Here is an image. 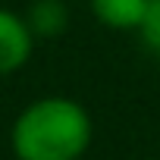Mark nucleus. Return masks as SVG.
Masks as SVG:
<instances>
[{
    "mask_svg": "<svg viewBox=\"0 0 160 160\" xmlns=\"http://www.w3.org/2000/svg\"><path fill=\"white\" fill-rule=\"evenodd\" d=\"M35 50V32L25 16L0 7V75L19 72Z\"/></svg>",
    "mask_w": 160,
    "mask_h": 160,
    "instance_id": "2",
    "label": "nucleus"
},
{
    "mask_svg": "<svg viewBox=\"0 0 160 160\" xmlns=\"http://www.w3.org/2000/svg\"><path fill=\"white\" fill-rule=\"evenodd\" d=\"M151 0H91V13L113 32H138Z\"/></svg>",
    "mask_w": 160,
    "mask_h": 160,
    "instance_id": "3",
    "label": "nucleus"
},
{
    "mask_svg": "<svg viewBox=\"0 0 160 160\" xmlns=\"http://www.w3.org/2000/svg\"><path fill=\"white\" fill-rule=\"evenodd\" d=\"M138 35H141V44L160 57V0H151L148 3V13L138 25Z\"/></svg>",
    "mask_w": 160,
    "mask_h": 160,
    "instance_id": "5",
    "label": "nucleus"
},
{
    "mask_svg": "<svg viewBox=\"0 0 160 160\" xmlns=\"http://www.w3.org/2000/svg\"><path fill=\"white\" fill-rule=\"evenodd\" d=\"M25 19H28L35 35H47L50 38V35H60L66 28L69 13H66V7L60 3V0H35Z\"/></svg>",
    "mask_w": 160,
    "mask_h": 160,
    "instance_id": "4",
    "label": "nucleus"
},
{
    "mask_svg": "<svg viewBox=\"0 0 160 160\" xmlns=\"http://www.w3.org/2000/svg\"><path fill=\"white\" fill-rule=\"evenodd\" d=\"M88 110L63 94H47L22 107L13 119L10 144L16 160H82L91 148Z\"/></svg>",
    "mask_w": 160,
    "mask_h": 160,
    "instance_id": "1",
    "label": "nucleus"
}]
</instances>
